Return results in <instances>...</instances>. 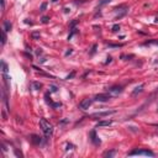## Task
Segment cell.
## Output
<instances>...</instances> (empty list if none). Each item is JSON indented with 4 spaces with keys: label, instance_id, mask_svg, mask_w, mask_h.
Wrapping results in <instances>:
<instances>
[{
    "label": "cell",
    "instance_id": "cell-28",
    "mask_svg": "<svg viewBox=\"0 0 158 158\" xmlns=\"http://www.w3.org/2000/svg\"><path fill=\"white\" fill-rule=\"evenodd\" d=\"M95 49H96V45L93 46V49H91V53H95Z\"/></svg>",
    "mask_w": 158,
    "mask_h": 158
},
{
    "label": "cell",
    "instance_id": "cell-23",
    "mask_svg": "<svg viewBox=\"0 0 158 158\" xmlns=\"http://www.w3.org/2000/svg\"><path fill=\"white\" fill-rule=\"evenodd\" d=\"M77 24H78V20H74V21H73V22H72V24H70V27H72V29H73V27H74V26H75V25H77Z\"/></svg>",
    "mask_w": 158,
    "mask_h": 158
},
{
    "label": "cell",
    "instance_id": "cell-25",
    "mask_svg": "<svg viewBox=\"0 0 158 158\" xmlns=\"http://www.w3.org/2000/svg\"><path fill=\"white\" fill-rule=\"evenodd\" d=\"M5 9V0H1V10Z\"/></svg>",
    "mask_w": 158,
    "mask_h": 158
},
{
    "label": "cell",
    "instance_id": "cell-1",
    "mask_svg": "<svg viewBox=\"0 0 158 158\" xmlns=\"http://www.w3.org/2000/svg\"><path fill=\"white\" fill-rule=\"evenodd\" d=\"M40 126H41V128H42L46 138H49L52 136V133H53V126L46 120V118H40Z\"/></svg>",
    "mask_w": 158,
    "mask_h": 158
},
{
    "label": "cell",
    "instance_id": "cell-2",
    "mask_svg": "<svg viewBox=\"0 0 158 158\" xmlns=\"http://www.w3.org/2000/svg\"><path fill=\"white\" fill-rule=\"evenodd\" d=\"M128 156H147V157H154V153L149 149H133L128 153Z\"/></svg>",
    "mask_w": 158,
    "mask_h": 158
},
{
    "label": "cell",
    "instance_id": "cell-3",
    "mask_svg": "<svg viewBox=\"0 0 158 158\" xmlns=\"http://www.w3.org/2000/svg\"><path fill=\"white\" fill-rule=\"evenodd\" d=\"M95 101H100V103H106L111 99V95L110 94H106V93H103V94H98L95 95Z\"/></svg>",
    "mask_w": 158,
    "mask_h": 158
},
{
    "label": "cell",
    "instance_id": "cell-8",
    "mask_svg": "<svg viewBox=\"0 0 158 158\" xmlns=\"http://www.w3.org/2000/svg\"><path fill=\"white\" fill-rule=\"evenodd\" d=\"M31 142H32L33 145H40V143L42 142V140H41V137H40V136L32 135V136H31Z\"/></svg>",
    "mask_w": 158,
    "mask_h": 158
},
{
    "label": "cell",
    "instance_id": "cell-11",
    "mask_svg": "<svg viewBox=\"0 0 158 158\" xmlns=\"http://www.w3.org/2000/svg\"><path fill=\"white\" fill-rule=\"evenodd\" d=\"M127 11H128V9H124V10H122L120 14H117V15L115 16V20H120V19H122V17H124V16L127 14Z\"/></svg>",
    "mask_w": 158,
    "mask_h": 158
},
{
    "label": "cell",
    "instance_id": "cell-17",
    "mask_svg": "<svg viewBox=\"0 0 158 158\" xmlns=\"http://www.w3.org/2000/svg\"><path fill=\"white\" fill-rule=\"evenodd\" d=\"M111 1V0H100L99 1V6H103V5H106V4H109Z\"/></svg>",
    "mask_w": 158,
    "mask_h": 158
},
{
    "label": "cell",
    "instance_id": "cell-20",
    "mask_svg": "<svg viewBox=\"0 0 158 158\" xmlns=\"http://www.w3.org/2000/svg\"><path fill=\"white\" fill-rule=\"evenodd\" d=\"M46 8H47V3H42V4H41V8H40V10H41V11H45Z\"/></svg>",
    "mask_w": 158,
    "mask_h": 158
},
{
    "label": "cell",
    "instance_id": "cell-9",
    "mask_svg": "<svg viewBox=\"0 0 158 158\" xmlns=\"http://www.w3.org/2000/svg\"><path fill=\"white\" fill-rule=\"evenodd\" d=\"M143 88H145V84H140V85H137V87L133 89V91H132V95H137V94L142 93V91H143Z\"/></svg>",
    "mask_w": 158,
    "mask_h": 158
},
{
    "label": "cell",
    "instance_id": "cell-18",
    "mask_svg": "<svg viewBox=\"0 0 158 158\" xmlns=\"http://www.w3.org/2000/svg\"><path fill=\"white\" fill-rule=\"evenodd\" d=\"M118 30H120V25H118V24L114 25V26H112V29H111V31H112V32H117Z\"/></svg>",
    "mask_w": 158,
    "mask_h": 158
},
{
    "label": "cell",
    "instance_id": "cell-4",
    "mask_svg": "<svg viewBox=\"0 0 158 158\" xmlns=\"http://www.w3.org/2000/svg\"><path fill=\"white\" fill-rule=\"evenodd\" d=\"M93 101H94L93 99H83V100L80 101V104H79V108H80L82 110H88L91 106Z\"/></svg>",
    "mask_w": 158,
    "mask_h": 158
},
{
    "label": "cell",
    "instance_id": "cell-29",
    "mask_svg": "<svg viewBox=\"0 0 158 158\" xmlns=\"http://www.w3.org/2000/svg\"><path fill=\"white\" fill-rule=\"evenodd\" d=\"M70 53H72V49H69V51H68V52L66 53V56H68V54H70Z\"/></svg>",
    "mask_w": 158,
    "mask_h": 158
},
{
    "label": "cell",
    "instance_id": "cell-16",
    "mask_svg": "<svg viewBox=\"0 0 158 158\" xmlns=\"http://www.w3.org/2000/svg\"><path fill=\"white\" fill-rule=\"evenodd\" d=\"M1 68H3L4 74H6V73H8V64H6L4 61H1Z\"/></svg>",
    "mask_w": 158,
    "mask_h": 158
},
{
    "label": "cell",
    "instance_id": "cell-19",
    "mask_svg": "<svg viewBox=\"0 0 158 158\" xmlns=\"http://www.w3.org/2000/svg\"><path fill=\"white\" fill-rule=\"evenodd\" d=\"M31 37H32L33 40H37V38H40V32H32Z\"/></svg>",
    "mask_w": 158,
    "mask_h": 158
},
{
    "label": "cell",
    "instance_id": "cell-5",
    "mask_svg": "<svg viewBox=\"0 0 158 158\" xmlns=\"http://www.w3.org/2000/svg\"><path fill=\"white\" fill-rule=\"evenodd\" d=\"M108 91H109V94H110V95H118V94H121V93L124 91V89H122V87L114 85V87L109 88V89H108Z\"/></svg>",
    "mask_w": 158,
    "mask_h": 158
},
{
    "label": "cell",
    "instance_id": "cell-10",
    "mask_svg": "<svg viewBox=\"0 0 158 158\" xmlns=\"http://www.w3.org/2000/svg\"><path fill=\"white\" fill-rule=\"evenodd\" d=\"M111 124H112L111 120H103V121H99V122L96 124V126H109V125H111Z\"/></svg>",
    "mask_w": 158,
    "mask_h": 158
},
{
    "label": "cell",
    "instance_id": "cell-12",
    "mask_svg": "<svg viewBox=\"0 0 158 158\" xmlns=\"http://www.w3.org/2000/svg\"><path fill=\"white\" fill-rule=\"evenodd\" d=\"M6 40H8V37H6V31H5L4 29H1V43H3V45H5Z\"/></svg>",
    "mask_w": 158,
    "mask_h": 158
},
{
    "label": "cell",
    "instance_id": "cell-14",
    "mask_svg": "<svg viewBox=\"0 0 158 158\" xmlns=\"http://www.w3.org/2000/svg\"><path fill=\"white\" fill-rule=\"evenodd\" d=\"M115 154H116V151H108V152L104 153V157H109V158H111V157H114Z\"/></svg>",
    "mask_w": 158,
    "mask_h": 158
},
{
    "label": "cell",
    "instance_id": "cell-27",
    "mask_svg": "<svg viewBox=\"0 0 158 158\" xmlns=\"http://www.w3.org/2000/svg\"><path fill=\"white\" fill-rule=\"evenodd\" d=\"M15 153H16V156H20V157H22V153H21V152H19V151H16V149H15Z\"/></svg>",
    "mask_w": 158,
    "mask_h": 158
},
{
    "label": "cell",
    "instance_id": "cell-6",
    "mask_svg": "<svg viewBox=\"0 0 158 158\" xmlns=\"http://www.w3.org/2000/svg\"><path fill=\"white\" fill-rule=\"evenodd\" d=\"M115 112H116L115 110H108V111H101V112H95V114H93L91 116H93V117H104V116H109V115L115 114Z\"/></svg>",
    "mask_w": 158,
    "mask_h": 158
},
{
    "label": "cell",
    "instance_id": "cell-13",
    "mask_svg": "<svg viewBox=\"0 0 158 158\" xmlns=\"http://www.w3.org/2000/svg\"><path fill=\"white\" fill-rule=\"evenodd\" d=\"M3 29H4L5 31H10V30H11V24H10V21H4Z\"/></svg>",
    "mask_w": 158,
    "mask_h": 158
},
{
    "label": "cell",
    "instance_id": "cell-7",
    "mask_svg": "<svg viewBox=\"0 0 158 158\" xmlns=\"http://www.w3.org/2000/svg\"><path fill=\"white\" fill-rule=\"evenodd\" d=\"M90 137H91L90 140H91V142H93L94 145H96V146H98V145H100V142H101V141H100V140H99V138H98V136H96V132H95V130H93V131L90 132Z\"/></svg>",
    "mask_w": 158,
    "mask_h": 158
},
{
    "label": "cell",
    "instance_id": "cell-21",
    "mask_svg": "<svg viewBox=\"0 0 158 158\" xmlns=\"http://www.w3.org/2000/svg\"><path fill=\"white\" fill-rule=\"evenodd\" d=\"M48 21H49V17H48V16H43V17H42V22H43V24H47Z\"/></svg>",
    "mask_w": 158,
    "mask_h": 158
},
{
    "label": "cell",
    "instance_id": "cell-30",
    "mask_svg": "<svg viewBox=\"0 0 158 158\" xmlns=\"http://www.w3.org/2000/svg\"><path fill=\"white\" fill-rule=\"evenodd\" d=\"M52 1H53V3H56V1H57V0H52Z\"/></svg>",
    "mask_w": 158,
    "mask_h": 158
},
{
    "label": "cell",
    "instance_id": "cell-15",
    "mask_svg": "<svg viewBox=\"0 0 158 158\" xmlns=\"http://www.w3.org/2000/svg\"><path fill=\"white\" fill-rule=\"evenodd\" d=\"M32 85H33V88H35L36 90H40V89L42 88V84L40 83V82H33V83H32Z\"/></svg>",
    "mask_w": 158,
    "mask_h": 158
},
{
    "label": "cell",
    "instance_id": "cell-22",
    "mask_svg": "<svg viewBox=\"0 0 158 158\" xmlns=\"http://www.w3.org/2000/svg\"><path fill=\"white\" fill-rule=\"evenodd\" d=\"M74 75H75V72H72V73H70V74H69V75L67 77V79H72V78H73Z\"/></svg>",
    "mask_w": 158,
    "mask_h": 158
},
{
    "label": "cell",
    "instance_id": "cell-24",
    "mask_svg": "<svg viewBox=\"0 0 158 158\" xmlns=\"http://www.w3.org/2000/svg\"><path fill=\"white\" fill-rule=\"evenodd\" d=\"M52 106H53V108H59V106H61V103H56V104H52Z\"/></svg>",
    "mask_w": 158,
    "mask_h": 158
},
{
    "label": "cell",
    "instance_id": "cell-26",
    "mask_svg": "<svg viewBox=\"0 0 158 158\" xmlns=\"http://www.w3.org/2000/svg\"><path fill=\"white\" fill-rule=\"evenodd\" d=\"M51 91H53V93H56V91H57V88H56L54 85H52V87H51Z\"/></svg>",
    "mask_w": 158,
    "mask_h": 158
}]
</instances>
